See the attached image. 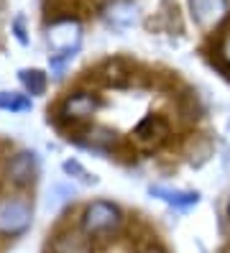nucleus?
<instances>
[{
  "mask_svg": "<svg viewBox=\"0 0 230 253\" xmlns=\"http://www.w3.org/2000/svg\"><path fill=\"white\" fill-rule=\"evenodd\" d=\"M46 43L56 56H74V51L82 46V23L77 18H59L46 31Z\"/></svg>",
  "mask_w": 230,
  "mask_h": 253,
  "instance_id": "nucleus-1",
  "label": "nucleus"
},
{
  "mask_svg": "<svg viewBox=\"0 0 230 253\" xmlns=\"http://www.w3.org/2000/svg\"><path fill=\"white\" fill-rule=\"evenodd\" d=\"M120 222H123V215H120L118 207H115L113 202L97 200V202H90V205L85 207L80 228H82L87 235H105V233L118 230Z\"/></svg>",
  "mask_w": 230,
  "mask_h": 253,
  "instance_id": "nucleus-2",
  "label": "nucleus"
},
{
  "mask_svg": "<svg viewBox=\"0 0 230 253\" xmlns=\"http://www.w3.org/2000/svg\"><path fill=\"white\" fill-rule=\"evenodd\" d=\"M31 205L21 197L0 200V233L3 235H21L31 225Z\"/></svg>",
  "mask_w": 230,
  "mask_h": 253,
  "instance_id": "nucleus-3",
  "label": "nucleus"
},
{
  "mask_svg": "<svg viewBox=\"0 0 230 253\" xmlns=\"http://www.w3.org/2000/svg\"><path fill=\"white\" fill-rule=\"evenodd\" d=\"M36 174H39V156L34 151H18L5 167V176L18 187L31 184L36 179Z\"/></svg>",
  "mask_w": 230,
  "mask_h": 253,
  "instance_id": "nucleus-4",
  "label": "nucleus"
},
{
  "mask_svg": "<svg viewBox=\"0 0 230 253\" xmlns=\"http://www.w3.org/2000/svg\"><path fill=\"white\" fill-rule=\"evenodd\" d=\"M97 108H100V97L95 92H74L61 102L59 113L67 121H87V118L97 113Z\"/></svg>",
  "mask_w": 230,
  "mask_h": 253,
  "instance_id": "nucleus-5",
  "label": "nucleus"
},
{
  "mask_svg": "<svg viewBox=\"0 0 230 253\" xmlns=\"http://www.w3.org/2000/svg\"><path fill=\"white\" fill-rule=\"evenodd\" d=\"M133 138L146 148H156L169 138V121L161 115H146L143 121L136 126Z\"/></svg>",
  "mask_w": 230,
  "mask_h": 253,
  "instance_id": "nucleus-6",
  "label": "nucleus"
},
{
  "mask_svg": "<svg viewBox=\"0 0 230 253\" xmlns=\"http://www.w3.org/2000/svg\"><path fill=\"white\" fill-rule=\"evenodd\" d=\"M189 10L197 26L212 28L215 23H220L228 13V0H189Z\"/></svg>",
  "mask_w": 230,
  "mask_h": 253,
  "instance_id": "nucleus-7",
  "label": "nucleus"
},
{
  "mask_svg": "<svg viewBox=\"0 0 230 253\" xmlns=\"http://www.w3.org/2000/svg\"><path fill=\"white\" fill-rule=\"evenodd\" d=\"M92 235H87L82 228L80 230H64L54 238L51 253H92Z\"/></svg>",
  "mask_w": 230,
  "mask_h": 253,
  "instance_id": "nucleus-8",
  "label": "nucleus"
},
{
  "mask_svg": "<svg viewBox=\"0 0 230 253\" xmlns=\"http://www.w3.org/2000/svg\"><path fill=\"white\" fill-rule=\"evenodd\" d=\"M105 21L113 28H128L136 23V5L131 0H113L105 8Z\"/></svg>",
  "mask_w": 230,
  "mask_h": 253,
  "instance_id": "nucleus-9",
  "label": "nucleus"
},
{
  "mask_svg": "<svg viewBox=\"0 0 230 253\" xmlns=\"http://www.w3.org/2000/svg\"><path fill=\"white\" fill-rule=\"evenodd\" d=\"M151 195L174 207H192L199 202L197 192H179V189H166V187H151Z\"/></svg>",
  "mask_w": 230,
  "mask_h": 253,
  "instance_id": "nucleus-10",
  "label": "nucleus"
},
{
  "mask_svg": "<svg viewBox=\"0 0 230 253\" xmlns=\"http://www.w3.org/2000/svg\"><path fill=\"white\" fill-rule=\"evenodd\" d=\"M18 77H21V84L26 87L28 95H41L46 90V74L41 69H23Z\"/></svg>",
  "mask_w": 230,
  "mask_h": 253,
  "instance_id": "nucleus-11",
  "label": "nucleus"
},
{
  "mask_svg": "<svg viewBox=\"0 0 230 253\" xmlns=\"http://www.w3.org/2000/svg\"><path fill=\"white\" fill-rule=\"evenodd\" d=\"M0 110L26 113V110H31V97L18 95V92H0Z\"/></svg>",
  "mask_w": 230,
  "mask_h": 253,
  "instance_id": "nucleus-12",
  "label": "nucleus"
},
{
  "mask_svg": "<svg viewBox=\"0 0 230 253\" xmlns=\"http://www.w3.org/2000/svg\"><path fill=\"white\" fill-rule=\"evenodd\" d=\"M115 143V130H107V128H92L87 133V146L92 148H107Z\"/></svg>",
  "mask_w": 230,
  "mask_h": 253,
  "instance_id": "nucleus-13",
  "label": "nucleus"
},
{
  "mask_svg": "<svg viewBox=\"0 0 230 253\" xmlns=\"http://www.w3.org/2000/svg\"><path fill=\"white\" fill-rule=\"evenodd\" d=\"M220 59H223V62L230 67V31L220 39Z\"/></svg>",
  "mask_w": 230,
  "mask_h": 253,
  "instance_id": "nucleus-14",
  "label": "nucleus"
},
{
  "mask_svg": "<svg viewBox=\"0 0 230 253\" xmlns=\"http://www.w3.org/2000/svg\"><path fill=\"white\" fill-rule=\"evenodd\" d=\"M143 253H166V251H161V248H156V246H151V248H146Z\"/></svg>",
  "mask_w": 230,
  "mask_h": 253,
  "instance_id": "nucleus-15",
  "label": "nucleus"
},
{
  "mask_svg": "<svg viewBox=\"0 0 230 253\" xmlns=\"http://www.w3.org/2000/svg\"><path fill=\"white\" fill-rule=\"evenodd\" d=\"M228 220H230V200H228Z\"/></svg>",
  "mask_w": 230,
  "mask_h": 253,
  "instance_id": "nucleus-16",
  "label": "nucleus"
}]
</instances>
